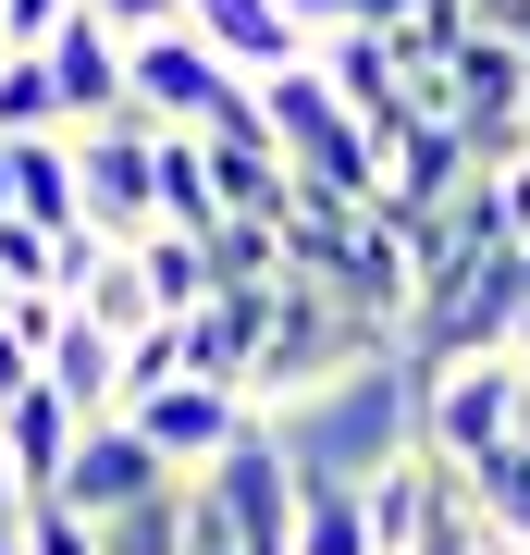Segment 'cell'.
Instances as JSON below:
<instances>
[{
    "label": "cell",
    "instance_id": "3957f363",
    "mask_svg": "<svg viewBox=\"0 0 530 555\" xmlns=\"http://www.w3.org/2000/svg\"><path fill=\"white\" fill-rule=\"evenodd\" d=\"M408 383H419V456L481 469L493 444H518V396H530L518 358H444V371H408Z\"/></svg>",
    "mask_w": 530,
    "mask_h": 555
},
{
    "label": "cell",
    "instance_id": "d4e9b609",
    "mask_svg": "<svg viewBox=\"0 0 530 555\" xmlns=\"http://www.w3.org/2000/svg\"><path fill=\"white\" fill-rule=\"evenodd\" d=\"M506 555H530V543H506Z\"/></svg>",
    "mask_w": 530,
    "mask_h": 555
},
{
    "label": "cell",
    "instance_id": "7402d4cb",
    "mask_svg": "<svg viewBox=\"0 0 530 555\" xmlns=\"http://www.w3.org/2000/svg\"><path fill=\"white\" fill-rule=\"evenodd\" d=\"M0 555H25V518H0Z\"/></svg>",
    "mask_w": 530,
    "mask_h": 555
},
{
    "label": "cell",
    "instance_id": "e0dca14e",
    "mask_svg": "<svg viewBox=\"0 0 530 555\" xmlns=\"http://www.w3.org/2000/svg\"><path fill=\"white\" fill-rule=\"evenodd\" d=\"M284 555H371V518H358V494H296Z\"/></svg>",
    "mask_w": 530,
    "mask_h": 555
},
{
    "label": "cell",
    "instance_id": "ffe728a7",
    "mask_svg": "<svg viewBox=\"0 0 530 555\" xmlns=\"http://www.w3.org/2000/svg\"><path fill=\"white\" fill-rule=\"evenodd\" d=\"M75 13H99V25H112V38H160V25L185 13V0H75Z\"/></svg>",
    "mask_w": 530,
    "mask_h": 555
},
{
    "label": "cell",
    "instance_id": "8fae6325",
    "mask_svg": "<svg viewBox=\"0 0 530 555\" xmlns=\"http://www.w3.org/2000/svg\"><path fill=\"white\" fill-rule=\"evenodd\" d=\"M38 383L62 396V420L87 433V420H112V408H124V346H112V334H87V321L62 309V334H50V358H38Z\"/></svg>",
    "mask_w": 530,
    "mask_h": 555
},
{
    "label": "cell",
    "instance_id": "30bf717a",
    "mask_svg": "<svg viewBox=\"0 0 530 555\" xmlns=\"http://www.w3.org/2000/svg\"><path fill=\"white\" fill-rule=\"evenodd\" d=\"M173 25H185V38L222 62V75H284V62H309V38H296L272 0H185Z\"/></svg>",
    "mask_w": 530,
    "mask_h": 555
},
{
    "label": "cell",
    "instance_id": "5b68a950",
    "mask_svg": "<svg viewBox=\"0 0 530 555\" xmlns=\"http://www.w3.org/2000/svg\"><path fill=\"white\" fill-rule=\"evenodd\" d=\"M185 494L222 518V543H235V555H284V531H296V469H284V444L259 433V420L185 481Z\"/></svg>",
    "mask_w": 530,
    "mask_h": 555
},
{
    "label": "cell",
    "instance_id": "d6986e66",
    "mask_svg": "<svg viewBox=\"0 0 530 555\" xmlns=\"http://www.w3.org/2000/svg\"><path fill=\"white\" fill-rule=\"evenodd\" d=\"M408 555H493V531L469 518V494H456V481H444V494H432V518H419V531H408Z\"/></svg>",
    "mask_w": 530,
    "mask_h": 555
},
{
    "label": "cell",
    "instance_id": "cb8c5ba5",
    "mask_svg": "<svg viewBox=\"0 0 530 555\" xmlns=\"http://www.w3.org/2000/svg\"><path fill=\"white\" fill-rule=\"evenodd\" d=\"M0 62H13V38H0Z\"/></svg>",
    "mask_w": 530,
    "mask_h": 555
},
{
    "label": "cell",
    "instance_id": "8992f818",
    "mask_svg": "<svg viewBox=\"0 0 530 555\" xmlns=\"http://www.w3.org/2000/svg\"><path fill=\"white\" fill-rule=\"evenodd\" d=\"M222 87H235V75H222V62L185 38V25H160V38H124V112H137L148 137H197Z\"/></svg>",
    "mask_w": 530,
    "mask_h": 555
},
{
    "label": "cell",
    "instance_id": "2e32d148",
    "mask_svg": "<svg viewBox=\"0 0 530 555\" xmlns=\"http://www.w3.org/2000/svg\"><path fill=\"white\" fill-rule=\"evenodd\" d=\"M124 259H137V284H148V309H160V321L210 309V259H197V235H160V222H148Z\"/></svg>",
    "mask_w": 530,
    "mask_h": 555
},
{
    "label": "cell",
    "instance_id": "9c48e42d",
    "mask_svg": "<svg viewBox=\"0 0 530 555\" xmlns=\"http://www.w3.org/2000/svg\"><path fill=\"white\" fill-rule=\"evenodd\" d=\"M38 75H50V112L75 124V137L124 112V38H112L99 13H62V25H50V38H38Z\"/></svg>",
    "mask_w": 530,
    "mask_h": 555
},
{
    "label": "cell",
    "instance_id": "484cf974",
    "mask_svg": "<svg viewBox=\"0 0 530 555\" xmlns=\"http://www.w3.org/2000/svg\"><path fill=\"white\" fill-rule=\"evenodd\" d=\"M0 309H13V297H0Z\"/></svg>",
    "mask_w": 530,
    "mask_h": 555
},
{
    "label": "cell",
    "instance_id": "ac0fdd59",
    "mask_svg": "<svg viewBox=\"0 0 530 555\" xmlns=\"http://www.w3.org/2000/svg\"><path fill=\"white\" fill-rule=\"evenodd\" d=\"M25 137H62V112H50V75H38V50H13V62H0V149H25Z\"/></svg>",
    "mask_w": 530,
    "mask_h": 555
},
{
    "label": "cell",
    "instance_id": "603a6c76",
    "mask_svg": "<svg viewBox=\"0 0 530 555\" xmlns=\"http://www.w3.org/2000/svg\"><path fill=\"white\" fill-rule=\"evenodd\" d=\"M0 518H25V494H13V469H0Z\"/></svg>",
    "mask_w": 530,
    "mask_h": 555
},
{
    "label": "cell",
    "instance_id": "4fadbf2b",
    "mask_svg": "<svg viewBox=\"0 0 530 555\" xmlns=\"http://www.w3.org/2000/svg\"><path fill=\"white\" fill-rule=\"evenodd\" d=\"M0 173H13V222H25V235H87V222H75V149H62V137H25V149H0Z\"/></svg>",
    "mask_w": 530,
    "mask_h": 555
},
{
    "label": "cell",
    "instance_id": "ba28073f",
    "mask_svg": "<svg viewBox=\"0 0 530 555\" xmlns=\"http://www.w3.org/2000/svg\"><path fill=\"white\" fill-rule=\"evenodd\" d=\"M124 433H137L160 469L185 481V469H210V456L247 433V396H222V383H160V396H137V408H124Z\"/></svg>",
    "mask_w": 530,
    "mask_h": 555
},
{
    "label": "cell",
    "instance_id": "7a4b0ae2",
    "mask_svg": "<svg viewBox=\"0 0 530 555\" xmlns=\"http://www.w3.org/2000/svg\"><path fill=\"white\" fill-rule=\"evenodd\" d=\"M395 334L383 321H358L346 297H321V284H272V309H259V346H247V383L259 396H321V383H358V371H383Z\"/></svg>",
    "mask_w": 530,
    "mask_h": 555
},
{
    "label": "cell",
    "instance_id": "5bb4252c",
    "mask_svg": "<svg viewBox=\"0 0 530 555\" xmlns=\"http://www.w3.org/2000/svg\"><path fill=\"white\" fill-rule=\"evenodd\" d=\"M518 408H530V396H518ZM456 494H469V518L493 531V555L530 543V420H518V444H493L481 469H456Z\"/></svg>",
    "mask_w": 530,
    "mask_h": 555
},
{
    "label": "cell",
    "instance_id": "9a60e30c",
    "mask_svg": "<svg viewBox=\"0 0 530 555\" xmlns=\"http://www.w3.org/2000/svg\"><path fill=\"white\" fill-rule=\"evenodd\" d=\"M309 75L334 87V100H346L358 124H383V112H408V75H395V50H383V38H334V50L309 62Z\"/></svg>",
    "mask_w": 530,
    "mask_h": 555
},
{
    "label": "cell",
    "instance_id": "52a82bcc",
    "mask_svg": "<svg viewBox=\"0 0 530 555\" xmlns=\"http://www.w3.org/2000/svg\"><path fill=\"white\" fill-rule=\"evenodd\" d=\"M160 481H173V469H160V456H148L137 433H124V420H87V433H75V456H62V481H50V506L75 518V531H99L112 506L160 494Z\"/></svg>",
    "mask_w": 530,
    "mask_h": 555
},
{
    "label": "cell",
    "instance_id": "44dd1931",
    "mask_svg": "<svg viewBox=\"0 0 530 555\" xmlns=\"http://www.w3.org/2000/svg\"><path fill=\"white\" fill-rule=\"evenodd\" d=\"M62 13H75V0H0V38H13V50H38Z\"/></svg>",
    "mask_w": 530,
    "mask_h": 555
},
{
    "label": "cell",
    "instance_id": "7c38bea8",
    "mask_svg": "<svg viewBox=\"0 0 530 555\" xmlns=\"http://www.w3.org/2000/svg\"><path fill=\"white\" fill-rule=\"evenodd\" d=\"M62 456H75V420H62L50 383H25V396L0 408V469H13V494H25V506L62 481Z\"/></svg>",
    "mask_w": 530,
    "mask_h": 555
},
{
    "label": "cell",
    "instance_id": "6da1fadb",
    "mask_svg": "<svg viewBox=\"0 0 530 555\" xmlns=\"http://www.w3.org/2000/svg\"><path fill=\"white\" fill-rule=\"evenodd\" d=\"M259 433L284 444L296 494H358V481H383L395 456L419 444V383H408V358H383V371H358V383L296 396L284 420H259Z\"/></svg>",
    "mask_w": 530,
    "mask_h": 555
},
{
    "label": "cell",
    "instance_id": "277c9868",
    "mask_svg": "<svg viewBox=\"0 0 530 555\" xmlns=\"http://www.w3.org/2000/svg\"><path fill=\"white\" fill-rule=\"evenodd\" d=\"M62 149H75V222L87 235H148L160 222V137L137 112L87 124V137H62Z\"/></svg>",
    "mask_w": 530,
    "mask_h": 555
}]
</instances>
